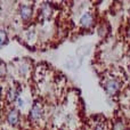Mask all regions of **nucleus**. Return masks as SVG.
<instances>
[{"mask_svg": "<svg viewBox=\"0 0 130 130\" xmlns=\"http://www.w3.org/2000/svg\"><path fill=\"white\" fill-rule=\"evenodd\" d=\"M20 14H21L22 20L27 21L32 15V8L30 6H27V5H23V6L21 7V9H20Z\"/></svg>", "mask_w": 130, "mask_h": 130, "instance_id": "obj_5", "label": "nucleus"}, {"mask_svg": "<svg viewBox=\"0 0 130 130\" xmlns=\"http://www.w3.org/2000/svg\"><path fill=\"white\" fill-rule=\"evenodd\" d=\"M42 107H41V105L39 104V103H35V104L32 106L31 111H30V120L34 121V122H36V121H39L41 118H42Z\"/></svg>", "mask_w": 130, "mask_h": 130, "instance_id": "obj_2", "label": "nucleus"}, {"mask_svg": "<svg viewBox=\"0 0 130 130\" xmlns=\"http://www.w3.org/2000/svg\"><path fill=\"white\" fill-rule=\"evenodd\" d=\"M113 130H125L124 122H122V121H116V122L114 123Z\"/></svg>", "mask_w": 130, "mask_h": 130, "instance_id": "obj_7", "label": "nucleus"}, {"mask_svg": "<svg viewBox=\"0 0 130 130\" xmlns=\"http://www.w3.org/2000/svg\"><path fill=\"white\" fill-rule=\"evenodd\" d=\"M6 119H7V122L10 125H16L18 123V121H20V112H18V109L11 108L7 113Z\"/></svg>", "mask_w": 130, "mask_h": 130, "instance_id": "obj_3", "label": "nucleus"}, {"mask_svg": "<svg viewBox=\"0 0 130 130\" xmlns=\"http://www.w3.org/2000/svg\"><path fill=\"white\" fill-rule=\"evenodd\" d=\"M18 95H20V89H10L8 92V98L10 102H15L18 99Z\"/></svg>", "mask_w": 130, "mask_h": 130, "instance_id": "obj_6", "label": "nucleus"}, {"mask_svg": "<svg viewBox=\"0 0 130 130\" xmlns=\"http://www.w3.org/2000/svg\"><path fill=\"white\" fill-rule=\"evenodd\" d=\"M17 102H18V106H20V107H22L23 105H24V100H23L22 98H18Z\"/></svg>", "mask_w": 130, "mask_h": 130, "instance_id": "obj_10", "label": "nucleus"}, {"mask_svg": "<svg viewBox=\"0 0 130 130\" xmlns=\"http://www.w3.org/2000/svg\"><path fill=\"white\" fill-rule=\"evenodd\" d=\"M7 42V33L5 30H1V45Z\"/></svg>", "mask_w": 130, "mask_h": 130, "instance_id": "obj_9", "label": "nucleus"}, {"mask_svg": "<svg viewBox=\"0 0 130 130\" xmlns=\"http://www.w3.org/2000/svg\"><path fill=\"white\" fill-rule=\"evenodd\" d=\"M92 22H94V18H92V15L90 13H86L82 15V17L80 18V24L81 26L83 27H89L92 25Z\"/></svg>", "mask_w": 130, "mask_h": 130, "instance_id": "obj_4", "label": "nucleus"}, {"mask_svg": "<svg viewBox=\"0 0 130 130\" xmlns=\"http://www.w3.org/2000/svg\"><path fill=\"white\" fill-rule=\"evenodd\" d=\"M104 89L108 95H114L120 89V82L116 79H108L104 82Z\"/></svg>", "mask_w": 130, "mask_h": 130, "instance_id": "obj_1", "label": "nucleus"}, {"mask_svg": "<svg viewBox=\"0 0 130 130\" xmlns=\"http://www.w3.org/2000/svg\"><path fill=\"white\" fill-rule=\"evenodd\" d=\"M94 130H106L105 123H104V122H98L97 124L94 127Z\"/></svg>", "mask_w": 130, "mask_h": 130, "instance_id": "obj_8", "label": "nucleus"}]
</instances>
